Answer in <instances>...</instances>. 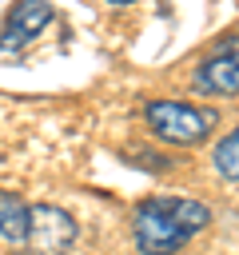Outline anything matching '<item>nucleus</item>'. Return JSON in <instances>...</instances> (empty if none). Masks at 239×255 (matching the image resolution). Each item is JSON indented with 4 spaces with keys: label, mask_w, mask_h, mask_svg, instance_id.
Returning a JSON list of instances; mask_svg holds the SVG:
<instances>
[{
    "label": "nucleus",
    "mask_w": 239,
    "mask_h": 255,
    "mask_svg": "<svg viewBox=\"0 0 239 255\" xmlns=\"http://www.w3.org/2000/svg\"><path fill=\"white\" fill-rule=\"evenodd\" d=\"M104 4H131V0H104Z\"/></svg>",
    "instance_id": "6e6552de"
},
{
    "label": "nucleus",
    "mask_w": 239,
    "mask_h": 255,
    "mask_svg": "<svg viewBox=\"0 0 239 255\" xmlns=\"http://www.w3.org/2000/svg\"><path fill=\"white\" fill-rule=\"evenodd\" d=\"M211 207L187 195H151L131 215V235L139 255H175L199 231H207Z\"/></svg>",
    "instance_id": "f257e3e1"
},
{
    "label": "nucleus",
    "mask_w": 239,
    "mask_h": 255,
    "mask_svg": "<svg viewBox=\"0 0 239 255\" xmlns=\"http://www.w3.org/2000/svg\"><path fill=\"white\" fill-rule=\"evenodd\" d=\"M143 120H147L151 135L171 143V147L203 143L211 135V128H215V112L211 108H195L187 100H147L143 104Z\"/></svg>",
    "instance_id": "f03ea898"
},
{
    "label": "nucleus",
    "mask_w": 239,
    "mask_h": 255,
    "mask_svg": "<svg viewBox=\"0 0 239 255\" xmlns=\"http://www.w3.org/2000/svg\"><path fill=\"white\" fill-rule=\"evenodd\" d=\"M195 88L207 96H223V100L239 96V32H231L207 48V56L195 68Z\"/></svg>",
    "instance_id": "20e7f679"
},
{
    "label": "nucleus",
    "mask_w": 239,
    "mask_h": 255,
    "mask_svg": "<svg viewBox=\"0 0 239 255\" xmlns=\"http://www.w3.org/2000/svg\"><path fill=\"white\" fill-rule=\"evenodd\" d=\"M211 163H215V171L223 175V179H231V183H239V128H231L219 143H215V151H211Z\"/></svg>",
    "instance_id": "0eeeda50"
},
{
    "label": "nucleus",
    "mask_w": 239,
    "mask_h": 255,
    "mask_svg": "<svg viewBox=\"0 0 239 255\" xmlns=\"http://www.w3.org/2000/svg\"><path fill=\"white\" fill-rule=\"evenodd\" d=\"M52 4L48 0H16L0 24V52H20L28 48L48 24H52Z\"/></svg>",
    "instance_id": "39448f33"
},
{
    "label": "nucleus",
    "mask_w": 239,
    "mask_h": 255,
    "mask_svg": "<svg viewBox=\"0 0 239 255\" xmlns=\"http://www.w3.org/2000/svg\"><path fill=\"white\" fill-rule=\"evenodd\" d=\"M80 227L76 219L56 207V203H28V235H24V251L28 255H64L76 243Z\"/></svg>",
    "instance_id": "7ed1b4c3"
},
{
    "label": "nucleus",
    "mask_w": 239,
    "mask_h": 255,
    "mask_svg": "<svg viewBox=\"0 0 239 255\" xmlns=\"http://www.w3.org/2000/svg\"><path fill=\"white\" fill-rule=\"evenodd\" d=\"M28 235V203L16 191H0V239L20 247Z\"/></svg>",
    "instance_id": "423d86ee"
}]
</instances>
